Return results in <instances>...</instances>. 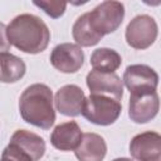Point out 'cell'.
<instances>
[{
	"label": "cell",
	"mask_w": 161,
	"mask_h": 161,
	"mask_svg": "<svg viewBox=\"0 0 161 161\" xmlns=\"http://www.w3.org/2000/svg\"><path fill=\"white\" fill-rule=\"evenodd\" d=\"M6 36L10 45L16 49L28 54H38L47 49L50 30L39 16L20 14L6 26Z\"/></svg>",
	"instance_id": "1"
},
{
	"label": "cell",
	"mask_w": 161,
	"mask_h": 161,
	"mask_svg": "<svg viewBox=\"0 0 161 161\" xmlns=\"http://www.w3.org/2000/svg\"><path fill=\"white\" fill-rule=\"evenodd\" d=\"M53 93L47 84L34 83L24 89L19 99L21 118L42 130H49L55 122Z\"/></svg>",
	"instance_id": "2"
},
{
	"label": "cell",
	"mask_w": 161,
	"mask_h": 161,
	"mask_svg": "<svg viewBox=\"0 0 161 161\" xmlns=\"http://www.w3.org/2000/svg\"><path fill=\"white\" fill-rule=\"evenodd\" d=\"M44 153L43 137L26 130H16L4 148L0 161H39Z\"/></svg>",
	"instance_id": "3"
},
{
	"label": "cell",
	"mask_w": 161,
	"mask_h": 161,
	"mask_svg": "<svg viewBox=\"0 0 161 161\" xmlns=\"http://www.w3.org/2000/svg\"><path fill=\"white\" fill-rule=\"evenodd\" d=\"M122 111L121 102L107 96L89 94L82 107L83 117L98 126H109L114 123Z\"/></svg>",
	"instance_id": "4"
},
{
	"label": "cell",
	"mask_w": 161,
	"mask_h": 161,
	"mask_svg": "<svg viewBox=\"0 0 161 161\" xmlns=\"http://www.w3.org/2000/svg\"><path fill=\"white\" fill-rule=\"evenodd\" d=\"M89 21L101 35L116 31L125 18V6L119 1L107 0L98 4L92 11H88Z\"/></svg>",
	"instance_id": "5"
},
{
	"label": "cell",
	"mask_w": 161,
	"mask_h": 161,
	"mask_svg": "<svg viewBox=\"0 0 161 161\" xmlns=\"http://www.w3.org/2000/svg\"><path fill=\"white\" fill-rule=\"evenodd\" d=\"M158 34V28L156 20L147 15H137L135 16L126 28V42L133 49H147L150 48Z\"/></svg>",
	"instance_id": "6"
},
{
	"label": "cell",
	"mask_w": 161,
	"mask_h": 161,
	"mask_svg": "<svg viewBox=\"0 0 161 161\" xmlns=\"http://www.w3.org/2000/svg\"><path fill=\"white\" fill-rule=\"evenodd\" d=\"M122 83H125L131 94L156 91L158 84V74L155 69L146 64H132L126 68Z\"/></svg>",
	"instance_id": "7"
},
{
	"label": "cell",
	"mask_w": 161,
	"mask_h": 161,
	"mask_svg": "<svg viewBox=\"0 0 161 161\" xmlns=\"http://www.w3.org/2000/svg\"><path fill=\"white\" fill-rule=\"evenodd\" d=\"M158 108L160 101L156 91L133 93L128 102V117L136 123H146L157 116Z\"/></svg>",
	"instance_id": "8"
},
{
	"label": "cell",
	"mask_w": 161,
	"mask_h": 161,
	"mask_svg": "<svg viewBox=\"0 0 161 161\" xmlns=\"http://www.w3.org/2000/svg\"><path fill=\"white\" fill-rule=\"evenodd\" d=\"M50 64L62 73H75L84 63L82 48L73 43L58 44L50 53Z\"/></svg>",
	"instance_id": "9"
},
{
	"label": "cell",
	"mask_w": 161,
	"mask_h": 161,
	"mask_svg": "<svg viewBox=\"0 0 161 161\" xmlns=\"http://www.w3.org/2000/svg\"><path fill=\"white\" fill-rule=\"evenodd\" d=\"M87 87L91 94H101L112 97L117 101L122 99L123 96V83L116 73L91 70L86 78Z\"/></svg>",
	"instance_id": "10"
},
{
	"label": "cell",
	"mask_w": 161,
	"mask_h": 161,
	"mask_svg": "<svg viewBox=\"0 0 161 161\" xmlns=\"http://www.w3.org/2000/svg\"><path fill=\"white\" fill-rule=\"evenodd\" d=\"M130 153L137 161H161V136L147 131L136 135L130 142Z\"/></svg>",
	"instance_id": "11"
},
{
	"label": "cell",
	"mask_w": 161,
	"mask_h": 161,
	"mask_svg": "<svg viewBox=\"0 0 161 161\" xmlns=\"http://www.w3.org/2000/svg\"><path fill=\"white\" fill-rule=\"evenodd\" d=\"M86 96L80 87L75 84H65L60 87L54 97L57 111L68 117H77L82 113Z\"/></svg>",
	"instance_id": "12"
},
{
	"label": "cell",
	"mask_w": 161,
	"mask_h": 161,
	"mask_svg": "<svg viewBox=\"0 0 161 161\" xmlns=\"http://www.w3.org/2000/svg\"><path fill=\"white\" fill-rule=\"evenodd\" d=\"M82 130L75 121H68L58 125L52 135L50 143L60 151H74L80 140H82Z\"/></svg>",
	"instance_id": "13"
},
{
	"label": "cell",
	"mask_w": 161,
	"mask_h": 161,
	"mask_svg": "<svg viewBox=\"0 0 161 161\" xmlns=\"http://www.w3.org/2000/svg\"><path fill=\"white\" fill-rule=\"evenodd\" d=\"M107 153V145L104 138L93 132L83 133L74 155L78 161H103Z\"/></svg>",
	"instance_id": "14"
},
{
	"label": "cell",
	"mask_w": 161,
	"mask_h": 161,
	"mask_svg": "<svg viewBox=\"0 0 161 161\" xmlns=\"http://www.w3.org/2000/svg\"><path fill=\"white\" fill-rule=\"evenodd\" d=\"M26 72L24 60L11 53H0V82L15 83L20 80Z\"/></svg>",
	"instance_id": "15"
},
{
	"label": "cell",
	"mask_w": 161,
	"mask_h": 161,
	"mask_svg": "<svg viewBox=\"0 0 161 161\" xmlns=\"http://www.w3.org/2000/svg\"><path fill=\"white\" fill-rule=\"evenodd\" d=\"M72 35L77 45L79 47H93L98 44L99 40L103 38V35L97 33L96 29L92 26L88 13L82 14L74 21L72 28Z\"/></svg>",
	"instance_id": "16"
},
{
	"label": "cell",
	"mask_w": 161,
	"mask_h": 161,
	"mask_svg": "<svg viewBox=\"0 0 161 161\" xmlns=\"http://www.w3.org/2000/svg\"><path fill=\"white\" fill-rule=\"evenodd\" d=\"M91 64L96 70L114 73L121 67L122 58L114 49L98 48L91 55Z\"/></svg>",
	"instance_id": "17"
},
{
	"label": "cell",
	"mask_w": 161,
	"mask_h": 161,
	"mask_svg": "<svg viewBox=\"0 0 161 161\" xmlns=\"http://www.w3.org/2000/svg\"><path fill=\"white\" fill-rule=\"evenodd\" d=\"M34 5L40 8L47 15L53 19L60 18L67 8V3L64 1H34Z\"/></svg>",
	"instance_id": "18"
},
{
	"label": "cell",
	"mask_w": 161,
	"mask_h": 161,
	"mask_svg": "<svg viewBox=\"0 0 161 161\" xmlns=\"http://www.w3.org/2000/svg\"><path fill=\"white\" fill-rule=\"evenodd\" d=\"M10 43L6 36V25L4 23H0V53H4L9 50Z\"/></svg>",
	"instance_id": "19"
},
{
	"label": "cell",
	"mask_w": 161,
	"mask_h": 161,
	"mask_svg": "<svg viewBox=\"0 0 161 161\" xmlns=\"http://www.w3.org/2000/svg\"><path fill=\"white\" fill-rule=\"evenodd\" d=\"M112 161H133V160L127 158V157H118V158H114V160H112Z\"/></svg>",
	"instance_id": "20"
}]
</instances>
